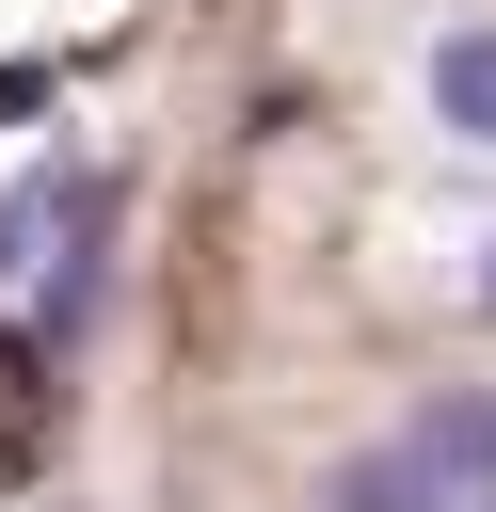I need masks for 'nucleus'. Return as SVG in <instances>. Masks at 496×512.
Segmentation results:
<instances>
[{"instance_id":"obj_5","label":"nucleus","mask_w":496,"mask_h":512,"mask_svg":"<svg viewBox=\"0 0 496 512\" xmlns=\"http://www.w3.org/2000/svg\"><path fill=\"white\" fill-rule=\"evenodd\" d=\"M480 320H496V256H480Z\"/></svg>"},{"instance_id":"obj_2","label":"nucleus","mask_w":496,"mask_h":512,"mask_svg":"<svg viewBox=\"0 0 496 512\" xmlns=\"http://www.w3.org/2000/svg\"><path fill=\"white\" fill-rule=\"evenodd\" d=\"M432 128L448 144H496V32H448L432 48Z\"/></svg>"},{"instance_id":"obj_1","label":"nucleus","mask_w":496,"mask_h":512,"mask_svg":"<svg viewBox=\"0 0 496 512\" xmlns=\"http://www.w3.org/2000/svg\"><path fill=\"white\" fill-rule=\"evenodd\" d=\"M320 512H480V480H464V464L400 416L384 448H352V464H336V496H320Z\"/></svg>"},{"instance_id":"obj_6","label":"nucleus","mask_w":496,"mask_h":512,"mask_svg":"<svg viewBox=\"0 0 496 512\" xmlns=\"http://www.w3.org/2000/svg\"><path fill=\"white\" fill-rule=\"evenodd\" d=\"M480 512H496V496H480Z\"/></svg>"},{"instance_id":"obj_4","label":"nucleus","mask_w":496,"mask_h":512,"mask_svg":"<svg viewBox=\"0 0 496 512\" xmlns=\"http://www.w3.org/2000/svg\"><path fill=\"white\" fill-rule=\"evenodd\" d=\"M48 96H64V64H0V128H32Z\"/></svg>"},{"instance_id":"obj_3","label":"nucleus","mask_w":496,"mask_h":512,"mask_svg":"<svg viewBox=\"0 0 496 512\" xmlns=\"http://www.w3.org/2000/svg\"><path fill=\"white\" fill-rule=\"evenodd\" d=\"M416 432H432V448H448V464L496 496V384H448V400H416Z\"/></svg>"}]
</instances>
